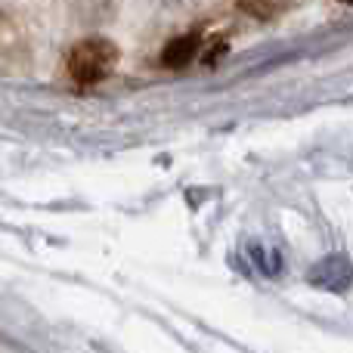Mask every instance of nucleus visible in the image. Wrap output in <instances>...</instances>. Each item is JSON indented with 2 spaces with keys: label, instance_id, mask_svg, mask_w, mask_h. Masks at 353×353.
<instances>
[{
  "label": "nucleus",
  "instance_id": "obj_1",
  "mask_svg": "<svg viewBox=\"0 0 353 353\" xmlns=\"http://www.w3.org/2000/svg\"><path fill=\"white\" fill-rule=\"evenodd\" d=\"M115 65H118V47L112 41H105V37H84L68 53V74L78 84H97V81L109 78Z\"/></svg>",
  "mask_w": 353,
  "mask_h": 353
},
{
  "label": "nucleus",
  "instance_id": "obj_2",
  "mask_svg": "<svg viewBox=\"0 0 353 353\" xmlns=\"http://www.w3.org/2000/svg\"><path fill=\"white\" fill-rule=\"evenodd\" d=\"M307 282L323 288V292L341 294L353 285V263L344 254H329V257L313 263L310 273H307Z\"/></svg>",
  "mask_w": 353,
  "mask_h": 353
},
{
  "label": "nucleus",
  "instance_id": "obj_3",
  "mask_svg": "<svg viewBox=\"0 0 353 353\" xmlns=\"http://www.w3.org/2000/svg\"><path fill=\"white\" fill-rule=\"evenodd\" d=\"M195 50H199V37H195V34L174 37V41L168 43L165 50H161V65H168V68L189 65V59L195 56Z\"/></svg>",
  "mask_w": 353,
  "mask_h": 353
},
{
  "label": "nucleus",
  "instance_id": "obj_4",
  "mask_svg": "<svg viewBox=\"0 0 353 353\" xmlns=\"http://www.w3.org/2000/svg\"><path fill=\"white\" fill-rule=\"evenodd\" d=\"M248 254L254 257V263H257V270H261V273H270V276L279 273V254H276L273 248L251 242V245H248Z\"/></svg>",
  "mask_w": 353,
  "mask_h": 353
},
{
  "label": "nucleus",
  "instance_id": "obj_5",
  "mask_svg": "<svg viewBox=\"0 0 353 353\" xmlns=\"http://www.w3.org/2000/svg\"><path fill=\"white\" fill-rule=\"evenodd\" d=\"M161 3H183V0H161Z\"/></svg>",
  "mask_w": 353,
  "mask_h": 353
},
{
  "label": "nucleus",
  "instance_id": "obj_6",
  "mask_svg": "<svg viewBox=\"0 0 353 353\" xmlns=\"http://www.w3.org/2000/svg\"><path fill=\"white\" fill-rule=\"evenodd\" d=\"M347 3H353V0H347Z\"/></svg>",
  "mask_w": 353,
  "mask_h": 353
}]
</instances>
